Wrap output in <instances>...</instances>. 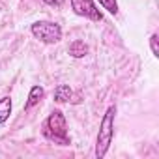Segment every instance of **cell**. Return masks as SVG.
<instances>
[{
  "mask_svg": "<svg viewBox=\"0 0 159 159\" xmlns=\"http://www.w3.org/2000/svg\"><path fill=\"white\" fill-rule=\"evenodd\" d=\"M71 98H73V90H71L67 84H58V86L54 88V101H58V103H67Z\"/></svg>",
  "mask_w": 159,
  "mask_h": 159,
  "instance_id": "obj_7",
  "label": "cell"
},
{
  "mask_svg": "<svg viewBox=\"0 0 159 159\" xmlns=\"http://www.w3.org/2000/svg\"><path fill=\"white\" fill-rule=\"evenodd\" d=\"M114 116H116V107L111 105L103 118H101V124H99V133H98V139H96V157L98 159H103L109 152V146L112 142V135H114Z\"/></svg>",
  "mask_w": 159,
  "mask_h": 159,
  "instance_id": "obj_2",
  "label": "cell"
},
{
  "mask_svg": "<svg viewBox=\"0 0 159 159\" xmlns=\"http://www.w3.org/2000/svg\"><path fill=\"white\" fill-rule=\"evenodd\" d=\"M67 52H69L73 58H84V56L88 54V47H86V43H84V41H81V39H75V41L69 45Z\"/></svg>",
  "mask_w": 159,
  "mask_h": 159,
  "instance_id": "obj_6",
  "label": "cell"
},
{
  "mask_svg": "<svg viewBox=\"0 0 159 159\" xmlns=\"http://www.w3.org/2000/svg\"><path fill=\"white\" fill-rule=\"evenodd\" d=\"M11 114V98L4 96L0 98V124H4Z\"/></svg>",
  "mask_w": 159,
  "mask_h": 159,
  "instance_id": "obj_8",
  "label": "cell"
},
{
  "mask_svg": "<svg viewBox=\"0 0 159 159\" xmlns=\"http://www.w3.org/2000/svg\"><path fill=\"white\" fill-rule=\"evenodd\" d=\"M98 2H99V6H101L103 10H107L109 13H112V15L118 13V2H116V0H98Z\"/></svg>",
  "mask_w": 159,
  "mask_h": 159,
  "instance_id": "obj_9",
  "label": "cell"
},
{
  "mask_svg": "<svg viewBox=\"0 0 159 159\" xmlns=\"http://www.w3.org/2000/svg\"><path fill=\"white\" fill-rule=\"evenodd\" d=\"M69 2H71V10L79 17H84L90 21H101L103 19V13L98 10L94 0H69Z\"/></svg>",
  "mask_w": 159,
  "mask_h": 159,
  "instance_id": "obj_4",
  "label": "cell"
},
{
  "mask_svg": "<svg viewBox=\"0 0 159 159\" xmlns=\"http://www.w3.org/2000/svg\"><path fill=\"white\" fill-rule=\"evenodd\" d=\"M30 32L36 39L43 43H58L62 39V28L56 23L51 21H38L30 26Z\"/></svg>",
  "mask_w": 159,
  "mask_h": 159,
  "instance_id": "obj_3",
  "label": "cell"
},
{
  "mask_svg": "<svg viewBox=\"0 0 159 159\" xmlns=\"http://www.w3.org/2000/svg\"><path fill=\"white\" fill-rule=\"evenodd\" d=\"M41 133L45 139H49L51 142L60 144V146H67L71 142V139L67 135V122H66V116L62 114V111H52L49 114V118L43 122Z\"/></svg>",
  "mask_w": 159,
  "mask_h": 159,
  "instance_id": "obj_1",
  "label": "cell"
},
{
  "mask_svg": "<svg viewBox=\"0 0 159 159\" xmlns=\"http://www.w3.org/2000/svg\"><path fill=\"white\" fill-rule=\"evenodd\" d=\"M45 4H49V6H54V8H60V6H64V2L66 0H43Z\"/></svg>",
  "mask_w": 159,
  "mask_h": 159,
  "instance_id": "obj_11",
  "label": "cell"
},
{
  "mask_svg": "<svg viewBox=\"0 0 159 159\" xmlns=\"http://www.w3.org/2000/svg\"><path fill=\"white\" fill-rule=\"evenodd\" d=\"M43 96H45V90L41 88V86H32L30 88V94H28V99H26V103H25V109L28 111V109H32L34 105H38L41 99H43Z\"/></svg>",
  "mask_w": 159,
  "mask_h": 159,
  "instance_id": "obj_5",
  "label": "cell"
},
{
  "mask_svg": "<svg viewBox=\"0 0 159 159\" xmlns=\"http://www.w3.org/2000/svg\"><path fill=\"white\" fill-rule=\"evenodd\" d=\"M150 47H152V52H153V56H159V45H157V34H152V38H150Z\"/></svg>",
  "mask_w": 159,
  "mask_h": 159,
  "instance_id": "obj_10",
  "label": "cell"
}]
</instances>
